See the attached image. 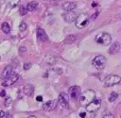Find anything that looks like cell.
I'll return each mask as SVG.
<instances>
[{
	"label": "cell",
	"instance_id": "1",
	"mask_svg": "<svg viewBox=\"0 0 121 118\" xmlns=\"http://www.w3.org/2000/svg\"><path fill=\"white\" fill-rule=\"evenodd\" d=\"M95 99V92L92 89H87L81 93L79 96V103L81 106L86 107Z\"/></svg>",
	"mask_w": 121,
	"mask_h": 118
},
{
	"label": "cell",
	"instance_id": "2",
	"mask_svg": "<svg viewBox=\"0 0 121 118\" xmlns=\"http://www.w3.org/2000/svg\"><path fill=\"white\" fill-rule=\"evenodd\" d=\"M95 42L102 46L109 45L112 42V37L107 32H100L95 36Z\"/></svg>",
	"mask_w": 121,
	"mask_h": 118
},
{
	"label": "cell",
	"instance_id": "3",
	"mask_svg": "<svg viewBox=\"0 0 121 118\" xmlns=\"http://www.w3.org/2000/svg\"><path fill=\"white\" fill-rule=\"evenodd\" d=\"M89 22H90V17L85 13H81L77 17L75 24L78 28L81 29V28H84L89 24Z\"/></svg>",
	"mask_w": 121,
	"mask_h": 118
},
{
	"label": "cell",
	"instance_id": "4",
	"mask_svg": "<svg viewBox=\"0 0 121 118\" xmlns=\"http://www.w3.org/2000/svg\"><path fill=\"white\" fill-rule=\"evenodd\" d=\"M92 65L97 70H102L106 65V58L103 55L95 56L92 60Z\"/></svg>",
	"mask_w": 121,
	"mask_h": 118
},
{
	"label": "cell",
	"instance_id": "5",
	"mask_svg": "<svg viewBox=\"0 0 121 118\" xmlns=\"http://www.w3.org/2000/svg\"><path fill=\"white\" fill-rule=\"evenodd\" d=\"M121 81V76L118 75H110L107 76L104 80V86L105 87H112L114 85L119 84Z\"/></svg>",
	"mask_w": 121,
	"mask_h": 118
},
{
	"label": "cell",
	"instance_id": "6",
	"mask_svg": "<svg viewBox=\"0 0 121 118\" xmlns=\"http://www.w3.org/2000/svg\"><path fill=\"white\" fill-rule=\"evenodd\" d=\"M100 106H101V99L100 98H95L93 102H91L85 108H86V110L88 112H95L100 109Z\"/></svg>",
	"mask_w": 121,
	"mask_h": 118
},
{
	"label": "cell",
	"instance_id": "7",
	"mask_svg": "<svg viewBox=\"0 0 121 118\" xmlns=\"http://www.w3.org/2000/svg\"><path fill=\"white\" fill-rule=\"evenodd\" d=\"M18 79H19V75H18V74H15V73H12L9 77L3 79V81H2V86H4V87L10 86V85L14 84Z\"/></svg>",
	"mask_w": 121,
	"mask_h": 118
},
{
	"label": "cell",
	"instance_id": "8",
	"mask_svg": "<svg viewBox=\"0 0 121 118\" xmlns=\"http://www.w3.org/2000/svg\"><path fill=\"white\" fill-rule=\"evenodd\" d=\"M68 93H69V96L71 98H73V99H79V96L81 94L80 88L78 86H71L69 88Z\"/></svg>",
	"mask_w": 121,
	"mask_h": 118
},
{
	"label": "cell",
	"instance_id": "9",
	"mask_svg": "<svg viewBox=\"0 0 121 118\" xmlns=\"http://www.w3.org/2000/svg\"><path fill=\"white\" fill-rule=\"evenodd\" d=\"M58 102L59 104L63 108V109H67L69 107V98L68 95L65 93H60L58 98Z\"/></svg>",
	"mask_w": 121,
	"mask_h": 118
},
{
	"label": "cell",
	"instance_id": "10",
	"mask_svg": "<svg viewBox=\"0 0 121 118\" xmlns=\"http://www.w3.org/2000/svg\"><path fill=\"white\" fill-rule=\"evenodd\" d=\"M56 106H57V101H55V100H49V101L45 102L43 105V110H46V111H51V110H55Z\"/></svg>",
	"mask_w": 121,
	"mask_h": 118
},
{
	"label": "cell",
	"instance_id": "11",
	"mask_svg": "<svg viewBox=\"0 0 121 118\" xmlns=\"http://www.w3.org/2000/svg\"><path fill=\"white\" fill-rule=\"evenodd\" d=\"M37 37H38L41 41H43V42H46V41H48L47 34L45 33V31H44L42 27H39V28L37 29Z\"/></svg>",
	"mask_w": 121,
	"mask_h": 118
},
{
	"label": "cell",
	"instance_id": "12",
	"mask_svg": "<svg viewBox=\"0 0 121 118\" xmlns=\"http://www.w3.org/2000/svg\"><path fill=\"white\" fill-rule=\"evenodd\" d=\"M23 92L27 96H31L33 94V93H34V87H33V85H31V84H26L24 86V88H23Z\"/></svg>",
	"mask_w": 121,
	"mask_h": 118
},
{
	"label": "cell",
	"instance_id": "13",
	"mask_svg": "<svg viewBox=\"0 0 121 118\" xmlns=\"http://www.w3.org/2000/svg\"><path fill=\"white\" fill-rule=\"evenodd\" d=\"M76 7H77V4L75 2H70V1L69 2H65L62 5L63 9L66 10V11H72V10H74L76 8Z\"/></svg>",
	"mask_w": 121,
	"mask_h": 118
},
{
	"label": "cell",
	"instance_id": "14",
	"mask_svg": "<svg viewBox=\"0 0 121 118\" xmlns=\"http://www.w3.org/2000/svg\"><path fill=\"white\" fill-rule=\"evenodd\" d=\"M120 49V43L118 42H113L111 46H110V49H109V53L111 55H113V54H116Z\"/></svg>",
	"mask_w": 121,
	"mask_h": 118
},
{
	"label": "cell",
	"instance_id": "15",
	"mask_svg": "<svg viewBox=\"0 0 121 118\" xmlns=\"http://www.w3.org/2000/svg\"><path fill=\"white\" fill-rule=\"evenodd\" d=\"M11 74H12V67L9 66H9H6V67L4 68V70H3V72H2L1 77H2L3 79H5V78L9 77Z\"/></svg>",
	"mask_w": 121,
	"mask_h": 118
},
{
	"label": "cell",
	"instance_id": "16",
	"mask_svg": "<svg viewBox=\"0 0 121 118\" xmlns=\"http://www.w3.org/2000/svg\"><path fill=\"white\" fill-rule=\"evenodd\" d=\"M63 17H64L65 21H67V22H73V21H76V19H77L76 14L74 12H71V11H68V13L64 14Z\"/></svg>",
	"mask_w": 121,
	"mask_h": 118
},
{
	"label": "cell",
	"instance_id": "17",
	"mask_svg": "<svg viewBox=\"0 0 121 118\" xmlns=\"http://www.w3.org/2000/svg\"><path fill=\"white\" fill-rule=\"evenodd\" d=\"M38 8V2L36 1H31L26 5V8L28 11H34Z\"/></svg>",
	"mask_w": 121,
	"mask_h": 118
},
{
	"label": "cell",
	"instance_id": "18",
	"mask_svg": "<svg viewBox=\"0 0 121 118\" xmlns=\"http://www.w3.org/2000/svg\"><path fill=\"white\" fill-rule=\"evenodd\" d=\"M1 28H2V30H3V32H4L5 34H9V33L10 32V29H11L10 25H9L8 22H4V23L2 24V25H1Z\"/></svg>",
	"mask_w": 121,
	"mask_h": 118
},
{
	"label": "cell",
	"instance_id": "19",
	"mask_svg": "<svg viewBox=\"0 0 121 118\" xmlns=\"http://www.w3.org/2000/svg\"><path fill=\"white\" fill-rule=\"evenodd\" d=\"M19 3H20V0H7V5L10 8H16L19 5Z\"/></svg>",
	"mask_w": 121,
	"mask_h": 118
},
{
	"label": "cell",
	"instance_id": "20",
	"mask_svg": "<svg viewBox=\"0 0 121 118\" xmlns=\"http://www.w3.org/2000/svg\"><path fill=\"white\" fill-rule=\"evenodd\" d=\"M117 98H118V93H117L116 92H112V93H111L110 95H109V101H110V102H113V101H115Z\"/></svg>",
	"mask_w": 121,
	"mask_h": 118
},
{
	"label": "cell",
	"instance_id": "21",
	"mask_svg": "<svg viewBox=\"0 0 121 118\" xmlns=\"http://www.w3.org/2000/svg\"><path fill=\"white\" fill-rule=\"evenodd\" d=\"M27 8H26V7H24V6H21L20 8H19V12H20V14L22 15V16H24V15H26V13H27Z\"/></svg>",
	"mask_w": 121,
	"mask_h": 118
},
{
	"label": "cell",
	"instance_id": "22",
	"mask_svg": "<svg viewBox=\"0 0 121 118\" xmlns=\"http://www.w3.org/2000/svg\"><path fill=\"white\" fill-rule=\"evenodd\" d=\"M19 30H20V32H23V31L26 30V22H21V24L19 25Z\"/></svg>",
	"mask_w": 121,
	"mask_h": 118
},
{
	"label": "cell",
	"instance_id": "23",
	"mask_svg": "<svg viewBox=\"0 0 121 118\" xmlns=\"http://www.w3.org/2000/svg\"><path fill=\"white\" fill-rule=\"evenodd\" d=\"M11 102H12L11 98H10V97H7V98L5 99V102H4V104H5V106H6V107H9V106L11 104Z\"/></svg>",
	"mask_w": 121,
	"mask_h": 118
},
{
	"label": "cell",
	"instance_id": "24",
	"mask_svg": "<svg viewBox=\"0 0 121 118\" xmlns=\"http://www.w3.org/2000/svg\"><path fill=\"white\" fill-rule=\"evenodd\" d=\"M102 118H114V117H113V115H112L111 112H106V113L102 116Z\"/></svg>",
	"mask_w": 121,
	"mask_h": 118
},
{
	"label": "cell",
	"instance_id": "25",
	"mask_svg": "<svg viewBox=\"0 0 121 118\" xmlns=\"http://www.w3.org/2000/svg\"><path fill=\"white\" fill-rule=\"evenodd\" d=\"M30 67H31V63H30V62H26V63L24 64V69H25V70H28Z\"/></svg>",
	"mask_w": 121,
	"mask_h": 118
},
{
	"label": "cell",
	"instance_id": "26",
	"mask_svg": "<svg viewBox=\"0 0 121 118\" xmlns=\"http://www.w3.org/2000/svg\"><path fill=\"white\" fill-rule=\"evenodd\" d=\"M36 101H39V102H41V101H43V96H41V95H39V96H37V97H36Z\"/></svg>",
	"mask_w": 121,
	"mask_h": 118
},
{
	"label": "cell",
	"instance_id": "27",
	"mask_svg": "<svg viewBox=\"0 0 121 118\" xmlns=\"http://www.w3.org/2000/svg\"><path fill=\"white\" fill-rule=\"evenodd\" d=\"M4 116H5V112H4V110H0V117L3 118Z\"/></svg>",
	"mask_w": 121,
	"mask_h": 118
},
{
	"label": "cell",
	"instance_id": "28",
	"mask_svg": "<svg viewBox=\"0 0 121 118\" xmlns=\"http://www.w3.org/2000/svg\"><path fill=\"white\" fill-rule=\"evenodd\" d=\"M19 50H20V52H25L26 49V47H20V49H19Z\"/></svg>",
	"mask_w": 121,
	"mask_h": 118
},
{
	"label": "cell",
	"instance_id": "29",
	"mask_svg": "<svg viewBox=\"0 0 121 118\" xmlns=\"http://www.w3.org/2000/svg\"><path fill=\"white\" fill-rule=\"evenodd\" d=\"M79 116H80V117H82V118H84V117L86 116V114H85V112H80Z\"/></svg>",
	"mask_w": 121,
	"mask_h": 118
},
{
	"label": "cell",
	"instance_id": "30",
	"mask_svg": "<svg viewBox=\"0 0 121 118\" xmlns=\"http://www.w3.org/2000/svg\"><path fill=\"white\" fill-rule=\"evenodd\" d=\"M5 95H6V92H5V91H2V92H1V96L4 97Z\"/></svg>",
	"mask_w": 121,
	"mask_h": 118
},
{
	"label": "cell",
	"instance_id": "31",
	"mask_svg": "<svg viewBox=\"0 0 121 118\" xmlns=\"http://www.w3.org/2000/svg\"><path fill=\"white\" fill-rule=\"evenodd\" d=\"M27 118H37L36 116H33V115H30V116H28Z\"/></svg>",
	"mask_w": 121,
	"mask_h": 118
},
{
	"label": "cell",
	"instance_id": "32",
	"mask_svg": "<svg viewBox=\"0 0 121 118\" xmlns=\"http://www.w3.org/2000/svg\"><path fill=\"white\" fill-rule=\"evenodd\" d=\"M46 1H52V0H46Z\"/></svg>",
	"mask_w": 121,
	"mask_h": 118
}]
</instances>
